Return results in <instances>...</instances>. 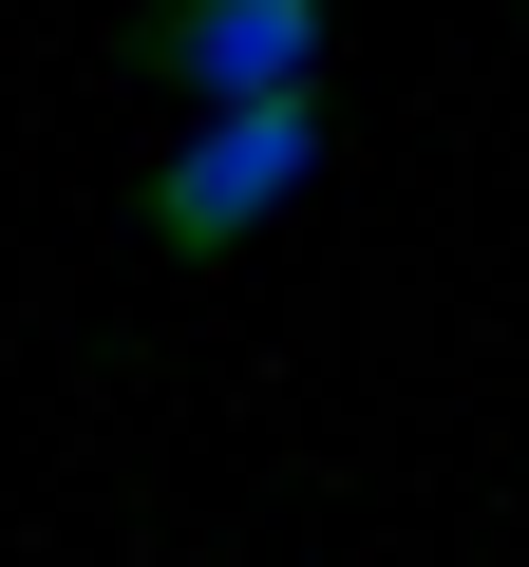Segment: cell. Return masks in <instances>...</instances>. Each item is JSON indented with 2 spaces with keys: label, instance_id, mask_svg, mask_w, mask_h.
Instances as JSON below:
<instances>
[{
  "label": "cell",
  "instance_id": "cell-1",
  "mask_svg": "<svg viewBox=\"0 0 529 567\" xmlns=\"http://www.w3.org/2000/svg\"><path fill=\"white\" fill-rule=\"evenodd\" d=\"M322 95H246V114H170V152L133 171V246L170 265V284H208V265H246L264 227H284L303 189H322Z\"/></svg>",
  "mask_w": 529,
  "mask_h": 567
},
{
  "label": "cell",
  "instance_id": "cell-2",
  "mask_svg": "<svg viewBox=\"0 0 529 567\" xmlns=\"http://www.w3.org/2000/svg\"><path fill=\"white\" fill-rule=\"evenodd\" d=\"M133 95L170 114H246V95H322L341 58V0H133Z\"/></svg>",
  "mask_w": 529,
  "mask_h": 567
}]
</instances>
